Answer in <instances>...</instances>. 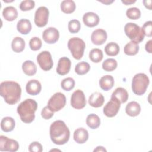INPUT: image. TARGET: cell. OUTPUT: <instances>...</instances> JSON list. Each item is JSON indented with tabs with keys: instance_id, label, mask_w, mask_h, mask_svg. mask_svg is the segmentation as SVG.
Wrapping results in <instances>:
<instances>
[{
	"instance_id": "obj_41",
	"label": "cell",
	"mask_w": 152,
	"mask_h": 152,
	"mask_svg": "<svg viewBox=\"0 0 152 152\" xmlns=\"http://www.w3.org/2000/svg\"><path fill=\"white\" fill-rule=\"evenodd\" d=\"M28 150L30 152H42L43 151V147L40 142L34 141L29 145Z\"/></svg>"
},
{
	"instance_id": "obj_40",
	"label": "cell",
	"mask_w": 152,
	"mask_h": 152,
	"mask_svg": "<svg viewBox=\"0 0 152 152\" xmlns=\"http://www.w3.org/2000/svg\"><path fill=\"white\" fill-rule=\"evenodd\" d=\"M142 31L144 34L147 37H151L152 36V21H146L142 26Z\"/></svg>"
},
{
	"instance_id": "obj_35",
	"label": "cell",
	"mask_w": 152,
	"mask_h": 152,
	"mask_svg": "<svg viewBox=\"0 0 152 152\" xmlns=\"http://www.w3.org/2000/svg\"><path fill=\"white\" fill-rule=\"evenodd\" d=\"M61 86L64 90L68 91H71L75 86V81L71 77L64 78L61 83Z\"/></svg>"
},
{
	"instance_id": "obj_44",
	"label": "cell",
	"mask_w": 152,
	"mask_h": 152,
	"mask_svg": "<svg viewBox=\"0 0 152 152\" xmlns=\"http://www.w3.org/2000/svg\"><path fill=\"white\" fill-rule=\"evenodd\" d=\"M143 4L146 8L151 10V1H144Z\"/></svg>"
},
{
	"instance_id": "obj_19",
	"label": "cell",
	"mask_w": 152,
	"mask_h": 152,
	"mask_svg": "<svg viewBox=\"0 0 152 152\" xmlns=\"http://www.w3.org/2000/svg\"><path fill=\"white\" fill-rule=\"evenodd\" d=\"M104 102L103 94L99 92L93 93L88 99L89 104L93 107H101Z\"/></svg>"
},
{
	"instance_id": "obj_37",
	"label": "cell",
	"mask_w": 152,
	"mask_h": 152,
	"mask_svg": "<svg viewBox=\"0 0 152 152\" xmlns=\"http://www.w3.org/2000/svg\"><path fill=\"white\" fill-rule=\"evenodd\" d=\"M68 30L71 33H78L81 28L80 22L75 19L71 20L69 21L68 25Z\"/></svg>"
},
{
	"instance_id": "obj_16",
	"label": "cell",
	"mask_w": 152,
	"mask_h": 152,
	"mask_svg": "<svg viewBox=\"0 0 152 152\" xmlns=\"http://www.w3.org/2000/svg\"><path fill=\"white\" fill-rule=\"evenodd\" d=\"M99 17L93 12H88L84 14L83 17V23L88 27H93L98 25L99 23Z\"/></svg>"
},
{
	"instance_id": "obj_42",
	"label": "cell",
	"mask_w": 152,
	"mask_h": 152,
	"mask_svg": "<svg viewBox=\"0 0 152 152\" xmlns=\"http://www.w3.org/2000/svg\"><path fill=\"white\" fill-rule=\"evenodd\" d=\"M53 112L51 111L48 106L43 107L41 111V116L45 119H49L53 116Z\"/></svg>"
},
{
	"instance_id": "obj_30",
	"label": "cell",
	"mask_w": 152,
	"mask_h": 152,
	"mask_svg": "<svg viewBox=\"0 0 152 152\" xmlns=\"http://www.w3.org/2000/svg\"><path fill=\"white\" fill-rule=\"evenodd\" d=\"M139 49L140 47L138 43L131 41L125 45L124 47V53L129 56L135 55L138 53Z\"/></svg>"
},
{
	"instance_id": "obj_48",
	"label": "cell",
	"mask_w": 152,
	"mask_h": 152,
	"mask_svg": "<svg viewBox=\"0 0 152 152\" xmlns=\"http://www.w3.org/2000/svg\"><path fill=\"white\" fill-rule=\"evenodd\" d=\"M55 150H56H56H58V151H61V150H58V149H53V150H50V151H55Z\"/></svg>"
},
{
	"instance_id": "obj_10",
	"label": "cell",
	"mask_w": 152,
	"mask_h": 152,
	"mask_svg": "<svg viewBox=\"0 0 152 152\" xmlns=\"http://www.w3.org/2000/svg\"><path fill=\"white\" fill-rule=\"evenodd\" d=\"M71 105L76 109H81L86 105V99L84 92L77 90L73 92L71 97Z\"/></svg>"
},
{
	"instance_id": "obj_36",
	"label": "cell",
	"mask_w": 152,
	"mask_h": 152,
	"mask_svg": "<svg viewBox=\"0 0 152 152\" xmlns=\"http://www.w3.org/2000/svg\"><path fill=\"white\" fill-rule=\"evenodd\" d=\"M127 17L131 20H137L141 17V11L137 7H132L128 8L126 11Z\"/></svg>"
},
{
	"instance_id": "obj_9",
	"label": "cell",
	"mask_w": 152,
	"mask_h": 152,
	"mask_svg": "<svg viewBox=\"0 0 152 152\" xmlns=\"http://www.w3.org/2000/svg\"><path fill=\"white\" fill-rule=\"evenodd\" d=\"M49 12L48 9L44 6L40 7L38 8L34 14V23L39 27H43L45 26L49 18Z\"/></svg>"
},
{
	"instance_id": "obj_24",
	"label": "cell",
	"mask_w": 152,
	"mask_h": 152,
	"mask_svg": "<svg viewBox=\"0 0 152 152\" xmlns=\"http://www.w3.org/2000/svg\"><path fill=\"white\" fill-rule=\"evenodd\" d=\"M2 15L5 20L12 21L17 18L18 11L17 9L12 6L7 7L2 11Z\"/></svg>"
},
{
	"instance_id": "obj_29",
	"label": "cell",
	"mask_w": 152,
	"mask_h": 152,
	"mask_svg": "<svg viewBox=\"0 0 152 152\" xmlns=\"http://www.w3.org/2000/svg\"><path fill=\"white\" fill-rule=\"evenodd\" d=\"M76 8L74 1L72 0H64L61 4V11L65 14L72 13Z\"/></svg>"
},
{
	"instance_id": "obj_22",
	"label": "cell",
	"mask_w": 152,
	"mask_h": 152,
	"mask_svg": "<svg viewBox=\"0 0 152 152\" xmlns=\"http://www.w3.org/2000/svg\"><path fill=\"white\" fill-rule=\"evenodd\" d=\"M31 27V24L28 19H21L18 21L17 24V29L18 31L24 35H26L30 32Z\"/></svg>"
},
{
	"instance_id": "obj_4",
	"label": "cell",
	"mask_w": 152,
	"mask_h": 152,
	"mask_svg": "<svg viewBox=\"0 0 152 152\" xmlns=\"http://www.w3.org/2000/svg\"><path fill=\"white\" fill-rule=\"evenodd\" d=\"M150 80L148 76L144 73L135 74L132 80V90L138 96L144 94L149 85Z\"/></svg>"
},
{
	"instance_id": "obj_25",
	"label": "cell",
	"mask_w": 152,
	"mask_h": 152,
	"mask_svg": "<svg viewBox=\"0 0 152 152\" xmlns=\"http://www.w3.org/2000/svg\"><path fill=\"white\" fill-rule=\"evenodd\" d=\"M15 125V120L12 118L10 116H6L3 118L1 122V129L5 132L12 131L14 129Z\"/></svg>"
},
{
	"instance_id": "obj_33",
	"label": "cell",
	"mask_w": 152,
	"mask_h": 152,
	"mask_svg": "<svg viewBox=\"0 0 152 152\" xmlns=\"http://www.w3.org/2000/svg\"><path fill=\"white\" fill-rule=\"evenodd\" d=\"M118 66L117 61L113 58L106 59L102 64V68L105 71L111 72L114 71Z\"/></svg>"
},
{
	"instance_id": "obj_31",
	"label": "cell",
	"mask_w": 152,
	"mask_h": 152,
	"mask_svg": "<svg viewBox=\"0 0 152 152\" xmlns=\"http://www.w3.org/2000/svg\"><path fill=\"white\" fill-rule=\"evenodd\" d=\"M119 51L120 48L119 45L115 42L108 43L104 48V52L106 54L110 56L117 55L119 53Z\"/></svg>"
},
{
	"instance_id": "obj_23",
	"label": "cell",
	"mask_w": 152,
	"mask_h": 152,
	"mask_svg": "<svg viewBox=\"0 0 152 152\" xmlns=\"http://www.w3.org/2000/svg\"><path fill=\"white\" fill-rule=\"evenodd\" d=\"M114 83V78L110 75H104L99 80V86L100 88L104 91L110 90L113 87Z\"/></svg>"
},
{
	"instance_id": "obj_2",
	"label": "cell",
	"mask_w": 152,
	"mask_h": 152,
	"mask_svg": "<svg viewBox=\"0 0 152 152\" xmlns=\"http://www.w3.org/2000/svg\"><path fill=\"white\" fill-rule=\"evenodd\" d=\"M50 137L52 141L57 145L66 143L70 137V131L65 123L61 120L54 121L50 126Z\"/></svg>"
},
{
	"instance_id": "obj_8",
	"label": "cell",
	"mask_w": 152,
	"mask_h": 152,
	"mask_svg": "<svg viewBox=\"0 0 152 152\" xmlns=\"http://www.w3.org/2000/svg\"><path fill=\"white\" fill-rule=\"evenodd\" d=\"M37 62L43 71L50 70L53 65L52 55L49 51H42L37 56Z\"/></svg>"
},
{
	"instance_id": "obj_32",
	"label": "cell",
	"mask_w": 152,
	"mask_h": 152,
	"mask_svg": "<svg viewBox=\"0 0 152 152\" xmlns=\"http://www.w3.org/2000/svg\"><path fill=\"white\" fill-rule=\"evenodd\" d=\"M103 58V52L101 49L94 48L90 50L89 53V58L90 59L95 63L100 62Z\"/></svg>"
},
{
	"instance_id": "obj_14",
	"label": "cell",
	"mask_w": 152,
	"mask_h": 152,
	"mask_svg": "<svg viewBox=\"0 0 152 152\" xmlns=\"http://www.w3.org/2000/svg\"><path fill=\"white\" fill-rule=\"evenodd\" d=\"M106 31L102 28H98L93 31L91 35V40L94 45H102L107 40Z\"/></svg>"
},
{
	"instance_id": "obj_27",
	"label": "cell",
	"mask_w": 152,
	"mask_h": 152,
	"mask_svg": "<svg viewBox=\"0 0 152 152\" xmlns=\"http://www.w3.org/2000/svg\"><path fill=\"white\" fill-rule=\"evenodd\" d=\"M25 41L20 37H15L11 42V48L14 52H21L25 48Z\"/></svg>"
},
{
	"instance_id": "obj_3",
	"label": "cell",
	"mask_w": 152,
	"mask_h": 152,
	"mask_svg": "<svg viewBox=\"0 0 152 152\" xmlns=\"http://www.w3.org/2000/svg\"><path fill=\"white\" fill-rule=\"evenodd\" d=\"M37 109V102L31 99H27L17 106V111L21 120L26 124L31 123L35 118V112Z\"/></svg>"
},
{
	"instance_id": "obj_15",
	"label": "cell",
	"mask_w": 152,
	"mask_h": 152,
	"mask_svg": "<svg viewBox=\"0 0 152 152\" xmlns=\"http://www.w3.org/2000/svg\"><path fill=\"white\" fill-rule=\"evenodd\" d=\"M71 62L70 59L67 57L61 58L58 63L56 67V72L61 75H64L67 74L71 69Z\"/></svg>"
},
{
	"instance_id": "obj_38",
	"label": "cell",
	"mask_w": 152,
	"mask_h": 152,
	"mask_svg": "<svg viewBox=\"0 0 152 152\" xmlns=\"http://www.w3.org/2000/svg\"><path fill=\"white\" fill-rule=\"evenodd\" d=\"M42 45V40L37 37H32L29 42V46L32 50L36 51L39 50Z\"/></svg>"
},
{
	"instance_id": "obj_13",
	"label": "cell",
	"mask_w": 152,
	"mask_h": 152,
	"mask_svg": "<svg viewBox=\"0 0 152 152\" xmlns=\"http://www.w3.org/2000/svg\"><path fill=\"white\" fill-rule=\"evenodd\" d=\"M59 37V33L57 28L50 27L45 29L42 33L43 40L48 44H53L56 43Z\"/></svg>"
},
{
	"instance_id": "obj_45",
	"label": "cell",
	"mask_w": 152,
	"mask_h": 152,
	"mask_svg": "<svg viewBox=\"0 0 152 152\" xmlns=\"http://www.w3.org/2000/svg\"><path fill=\"white\" fill-rule=\"evenodd\" d=\"M121 1H122V2L123 4H124L126 5H131V4H134V3H135L136 2L135 0H134V1H132V0H122Z\"/></svg>"
},
{
	"instance_id": "obj_21",
	"label": "cell",
	"mask_w": 152,
	"mask_h": 152,
	"mask_svg": "<svg viewBox=\"0 0 152 152\" xmlns=\"http://www.w3.org/2000/svg\"><path fill=\"white\" fill-rule=\"evenodd\" d=\"M125 112L129 116H137L141 112V106L140 104L135 101L130 102L126 106Z\"/></svg>"
},
{
	"instance_id": "obj_18",
	"label": "cell",
	"mask_w": 152,
	"mask_h": 152,
	"mask_svg": "<svg viewBox=\"0 0 152 152\" xmlns=\"http://www.w3.org/2000/svg\"><path fill=\"white\" fill-rule=\"evenodd\" d=\"M74 140L78 144H84L88 139V132L84 128H79L74 132Z\"/></svg>"
},
{
	"instance_id": "obj_28",
	"label": "cell",
	"mask_w": 152,
	"mask_h": 152,
	"mask_svg": "<svg viewBox=\"0 0 152 152\" xmlns=\"http://www.w3.org/2000/svg\"><path fill=\"white\" fill-rule=\"evenodd\" d=\"M86 124L91 129H97L100 125V119L97 115L91 113L87 116Z\"/></svg>"
},
{
	"instance_id": "obj_11",
	"label": "cell",
	"mask_w": 152,
	"mask_h": 152,
	"mask_svg": "<svg viewBox=\"0 0 152 152\" xmlns=\"http://www.w3.org/2000/svg\"><path fill=\"white\" fill-rule=\"evenodd\" d=\"M19 148L18 142L13 139L1 135L0 136V151L15 152Z\"/></svg>"
},
{
	"instance_id": "obj_7",
	"label": "cell",
	"mask_w": 152,
	"mask_h": 152,
	"mask_svg": "<svg viewBox=\"0 0 152 152\" xmlns=\"http://www.w3.org/2000/svg\"><path fill=\"white\" fill-rule=\"evenodd\" d=\"M66 104V97L65 95L58 92L55 93L49 100L48 102V107L49 109L55 112L61 110Z\"/></svg>"
},
{
	"instance_id": "obj_12",
	"label": "cell",
	"mask_w": 152,
	"mask_h": 152,
	"mask_svg": "<svg viewBox=\"0 0 152 152\" xmlns=\"http://www.w3.org/2000/svg\"><path fill=\"white\" fill-rule=\"evenodd\" d=\"M120 107L121 103L115 99L110 98V100L103 107V113L107 117H114L119 112Z\"/></svg>"
},
{
	"instance_id": "obj_39",
	"label": "cell",
	"mask_w": 152,
	"mask_h": 152,
	"mask_svg": "<svg viewBox=\"0 0 152 152\" xmlns=\"http://www.w3.org/2000/svg\"><path fill=\"white\" fill-rule=\"evenodd\" d=\"M35 6V2L31 0L23 1L20 4V9L22 11H27L34 8Z\"/></svg>"
},
{
	"instance_id": "obj_5",
	"label": "cell",
	"mask_w": 152,
	"mask_h": 152,
	"mask_svg": "<svg viewBox=\"0 0 152 152\" xmlns=\"http://www.w3.org/2000/svg\"><path fill=\"white\" fill-rule=\"evenodd\" d=\"M68 48L72 57L77 60H80L84 55L86 43L83 40L79 37H72L68 42Z\"/></svg>"
},
{
	"instance_id": "obj_6",
	"label": "cell",
	"mask_w": 152,
	"mask_h": 152,
	"mask_svg": "<svg viewBox=\"0 0 152 152\" xmlns=\"http://www.w3.org/2000/svg\"><path fill=\"white\" fill-rule=\"evenodd\" d=\"M125 34L131 41L137 43L141 42L144 38V34L141 28L134 23H128L124 27Z\"/></svg>"
},
{
	"instance_id": "obj_20",
	"label": "cell",
	"mask_w": 152,
	"mask_h": 152,
	"mask_svg": "<svg viewBox=\"0 0 152 152\" xmlns=\"http://www.w3.org/2000/svg\"><path fill=\"white\" fill-rule=\"evenodd\" d=\"M111 98L116 99L121 104L124 103L128 99V93L125 88L122 87H118L112 93Z\"/></svg>"
},
{
	"instance_id": "obj_43",
	"label": "cell",
	"mask_w": 152,
	"mask_h": 152,
	"mask_svg": "<svg viewBox=\"0 0 152 152\" xmlns=\"http://www.w3.org/2000/svg\"><path fill=\"white\" fill-rule=\"evenodd\" d=\"M151 43H152V40H150L149 41H148L145 46V50L149 53H151L152 51H151Z\"/></svg>"
},
{
	"instance_id": "obj_1",
	"label": "cell",
	"mask_w": 152,
	"mask_h": 152,
	"mask_svg": "<svg viewBox=\"0 0 152 152\" xmlns=\"http://www.w3.org/2000/svg\"><path fill=\"white\" fill-rule=\"evenodd\" d=\"M21 88L18 83L13 81H5L0 84V95L9 104L17 103L21 98Z\"/></svg>"
},
{
	"instance_id": "obj_26",
	"label": "cell",
	"mask_w": 152,
	"mask_h": 152,
	"mask_svg": "<svg viewBox=\"0 0 152 152\" xmlns=\"http://www.w3.org/2000/svg\"><path fill=\"white\" fill-rule=\"evenodd\" d=\"M22 69L26 75L32 76L36 73L37 67L33 61L27 60L23 63Z\"/></svg>"
},
{
	"instance_id": "obj_34",
	"label": "cell",
	"mask_w": 152,
	"mask_h": 152,
	"mask_svg": "<svg viewBox=\"0 0 152 152\" xmlns=\"http://www.w3.org/2000/svg\"><path fill=\"white\" fill-rule=\"evenodd\" d=\"M90 69V66L87 62L82 61L78 62L75 67V72L78 75H84L87 74Z\"/></svg>"
},
{
	"instance_id": "obj_46",
	"label": "cell",
	"mask_w": 152,
	"mask_h": 152,
	"mask_svg": "<svg viewBox=\"0 0 152 152\" xmlns=\"http://www.w3.org/2000/svg\"><path fill=\"white\" fill-rule=\"evenodd\" d=\"M94 152L95 151H105L106 152L107 150L102 146H98L96 147V148H95L94 150H93Z\"/></svg>"
},
{
	"instance_id": "obj_17",
	"label": "cell",
	"mask_w": 152,
	"mask_h": 152,
	"mask_svg": "<svg viewBox=\"0 0 152 152\" xmlns=\"http://www.w3.org/2000/svg\"><path fill=\"white\" fill-rule=\"evenodd\" d=\"M27 93L31 96L38 94L42 90L40 83L37 80H31L28 81L26 86Z\"/></svg>"
},
{
	"instance_id": "obj_47",
	"label": "cell",
	"mask_w": 152,
	"mask_h": 152,
	"mask_svg": "<svg viewBox=\"0 0 152 152\" xmlns=\"http://www.w3.org/2000/svg\"><path fill=\"white\" fill-rule=\"evenodd\" d=\"M100 1V2H102V3H103V4H106V5H109L110 4H111V3H112L114 1H109V0H107V1Z\"/></svg>"
}]
</instances>
